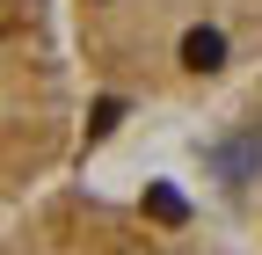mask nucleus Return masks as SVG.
I'll return each instance as SVG.
<instances>
[{
    "label": "nucleus",
    "mask_w": 262,
    "mask_h": 255,
    "mask_svg": "<svg viewBox=\"0 0 262 255\" xmlns=\"http://www.w3.org/2000/svg\"><path fill=\"white\" fill-rule=\"evenodd\" d=\"M66 29L124 102H204L262 58V0H66Z\"/></svg>",
    "instance_id": "nucleus-1"
},
{
    "label": "nucleus",
    "mask_w": 262,
    "mask_h": 255,
    "mask_svg": "<svg viewBox=\"0 0 262 255\" xmlns=\"http://www.w3.org/2000/svg\"><path fill=\"white\" fill-rule=\"evenodd\" d=\"M80 139L66 0H0V233L58 182Z\"/></svg>",
    "instance_id": "nucleus-2"
},
{
    "label": "nucleus",
    "mask_w": 262,
    "mask_h": 255,
    "mask_svg": "<svg viewBox=\"0 0 262 255\" xmlns=\"http://www.w3.org/2000/svg\"><path fill=\"white\" fill-rule=\"evenodd\" d=\"M0 255H255V248L219 233L175 189L117 197V189H88V182H51L0 233Z\"/></svg>",
    "instance_id": "nucleus-3"
},
{
    "label": "nucleus",
    "mask_w": 262,
    "mask_h": 255,
    "mask_svg": "<svg viewBox=\"0 0 262 255\" xmlns=\"http://www.w3.org/2000/svg\"><path fill=\"white\" fill-rule=\"evenodd\" d=\"M255 233H262V204H255Z\"/></svg>",
    "instance_id": "nucleus-4"
}]
</instances>
